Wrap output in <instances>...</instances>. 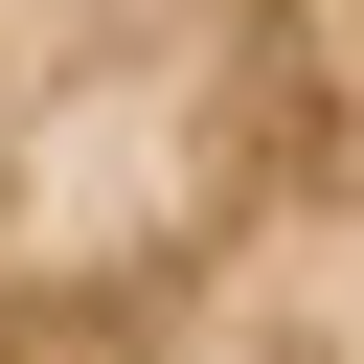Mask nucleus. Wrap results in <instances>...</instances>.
I'll return each instance as SVG.
<instances>
[{
	"label": "nucleus",
	"instance_id": "1",
	"mask_svg": "<svg viewBox=\"0 0 364 364\" xmlns=\"http://www.w3.org/2000/svg\"><path fill=\"white\" fill-rule=\"evenodd\" d=\"M0 364H364V0H0Z\"/></svg>",
	"mask_w": 364,
	"mask_h": 364
}]
</instances>
